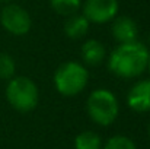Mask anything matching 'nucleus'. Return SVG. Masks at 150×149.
Segmentation results:
<instances>
[{
	"mask_svg": "<svg viewBox=\"0 0 150 149\" xmlns=\"http://www.w3.org/2000/svg\"><path fill=\"white\" fill-rule=\"evenodd\" d=\"M149 63V50L140 41L120 44L108 57V69L118 78L133 79L144 73Z\"/></svg>",
	"mask_w": 150,
	"mask_h": 149,
	"instance_id": "f257e3e1",
	"label": "nucleus"
},
{
	"mask_svg": "<svg viewBox=\"0 0 150 149\" xmlns=\"http://www.w3.org/2000/svg\"><path fill=\"white\" fill-rule=\"evenodd\" d=\"M89 73L86 67L77 61H66L55 70L54 85L63 97H74L88 85Z\"/></svg>",
	"mask_w": 150,
	"mask_h": 149,
	"instance_id": "f03ea898",
	"label": "nucleus"
},
{
	"mask_svg": "<svg viewBox=\"0 0 150 149\" xmlns=\"http://www.w3.org/2000/svg\"><path fill=\"white\" fill-rule=\"evenodd\" d=\"M7 102L21 113L32 111L40 101V91L35 82L26 76L12 78L6 86Z\"/></svg>",
	"mask_w": 150,
	"mask_h": 149,
	"instance_id": "7ed1b4c3",
	"label": "nucleus"
},
{
	"mask_svg": "<svg viewBox=\"0 0 150 149\" xmlns=\"http://www.w3.org/2000/svg\"><path fill=\"white\" fill-rule=\"evenodd\" d=\"M86 111L93 123L99 126H109L118 117V99L109 89H95L86 101Z\"/></svg>",
	"mask_w": 150,
	"mask_h": 149,
	"instance_id": "20e7f679",
	"label": "nucleus"
},
{
	"mask_svg": "<svg viewBox=\"0 0 150 149\" xmlns=\"http://www.w3.org/2000/svg\"><path fill=\"white\" fill-rule=\"evenodd\" d=\"M0 24L9 34L21 37L29 32L32 26V19L26 9L19 4L10 3L3 7L0 13Z\"/></svg>",
	"mask_w": 150,
	"mask_h": 149,
	"instance_id": "39448f33",
	"label": "nucleus"
},
{
	"mask_svg": "<svg viewBox=\"0 0 150 149\" xmlns=\"http://www.w3.org/2000/svg\"><path fill=\"white\" fill-rule=\"evenodd\" d=\"M118 7V0H86L83 16L92 24H106L117 16Z\"/></svg>",
	"mask_w": 150,
	"mask_h": 149,
	"instance_id": "423d86ee",
	"label": "nucleus"
},
{
	"mask_svg": "<svg viewBox=\"0 0 150 149\" xmlns=\"http://www.w3.org/2000/svg\"><path fill=\"white\" fill-rule=\"evenodd\" d=\"M127 104L137 113L150 111V79L140 81L130 88L127 94Z\"/></svg>",
	"mask_w": 150,
	"mask_h": 149,
	"instance_id": "0eeeda50",
	"label": "nucleus"
},
{
	"mask_svg": "<svg viewBox=\"0 0 150 149\" xmlns=\"http://www.w3.org/2000/svg\"><path fill=\"white\" fill-rule=\"evenodd\" d=\"M112 35L120 44L131 43L137 40L139 26L134 19L128 16H120L112 24Z\"/></svg>",
	"mask_w": 150,
	"mask_h": 149,
	"instance_id": "6e6552de",
	"label": "nucleus"
},
{
	"mask_svg": "<svg viewBox=\"0 0 150 149\" xmlns=\"http://www.w3.org/2000/svg\"><path fill=\"white\" fill-rule=\"evenodd\" d=\"M89 21L83 15H71L64 24V32L71 40H80L83 38L89 31Z\"/></svg>",
	"mask_w": 150,
	"mask_h": 149,
	"instance_id": "1a4fd4ad",
	"label": "nucleus"
},
{
	"mask_svg": "<svg viewBox=\"0 0 150 149\" xmlns=\"http://www.w3.org/2000/svg\"><path fill=\"white\" fill-rule=\"evenodd\" d=\"M82 58L89 66H98L105 58V47L98 40H88L82 46Z\"/></svg>",
	"mask_w": 150,
	"mask_h": 149,
	"instance_id": "9d476101",
	"label": "nucleus"
},
{
	"mask_svg": "<svg viewBox=\"0 0 150 149\" xmlns=\"http://www.w3.org/2000/svg\"><path fill=\"white\" fill-rule=\"evenodd\" d=\"M102 139L98 133L92 130L82 132L74 139V149H100Z\"/></svg>",
	"mask_w": 150,
	"mask_h": 149,
	"instance_id": "9b49d317",
	"label": "nucleus"
},
{
	"mask_svg": "<svg viewBox=\"0 0 150 149\" xmlns=\"http://www.w3.org/2000/svg\"><path fill=\"white\" fill-rule=\"evenodd\" d=\"M52 10L61 16L76 15L80 7V0H50Z\"/></svg>",
	"mask_w": 150,
	"mask_h": 149,
	"instance_id": "f8f14e48",
	"label": "nucleus"
},
{
	"mask_svg": "<svg viewBox=\"0 0 150 149\" xmlns=\"http://www.w3.org/2000/svg\"><path fill=\"white\" fill-rule=\"evenodd\" d=\"M15 60L6 53H0V79H12L15 75Z\"/></svg>",
	"mask_w": 150,
	"mask_h": 149,
	"instance_id": "ddd939ff",
	"label": "nucleus"
},
{
	"mask_svg": "<svg viewBox=\"0 0 150 149\" xmlns=\"http://www.w3.org/2000/svg\"><path fill=\"white\" fill-rule=\"evenodd\" d=\"M103 149H137V148H136L134 142L130 138L117 135V136H112L111 139H108V142L105 143Z\"/></svg>",
	"mask_w": 150,
	"mask_h": 149,
	"instance_id": "4468645a",
	"label": "nucleus"
},
{
	"mask_svg": "<svg viewBox=\"0 0 150 149\" xmlns=\"http://www.w3.org/2000/svg\"><path fill=\"white\" fill-rule=\"evenodd\" d=\"M147 69H149V72H150V53H149V63H147Z\"/></svg>",
	"mask_w": 150,
	"mask_h": 149,
	"instance_id": "2eb2a0df",
	"label": "nucleus"
},
{
	"mask_svg": "<svg viewBox=\"0 0 150 149\" xmlns=\"http://www.w3.org/2000/svg\"><path fill=\"white\" fill-rule=\"evenodd\" d=\"M0 1H4V3H10V1H13V0H0Z\"/></svg>",
	"mask_w": 150,
	"mask_h": 149,
	"instance_id": "dca6fc26",
	"label": "nucleus"
},
{
	"mask_svg": "<svg viewBox=\"0 0 150 149\" xmlns=\"http://www.w3.org/2000/svg\"><path fill=\"white\" fill-rule=\"evenodd\" d=\"M147 132H149V138H150V121H149V127H147Z\"/></svg>",
	"mask_w": 150,
	"mask_h": 149,
	"instance_id": "f3484780",
	"label": "nucleus"
}]
</instances>
